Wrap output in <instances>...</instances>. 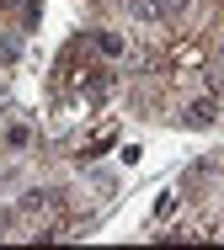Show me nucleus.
Here are the masks:
<instances>
[{
  "label": "nucleus",
  "instance_id": "nucleus-1",
  "mask_svg": "<svg viewBox=\"0 0 224 250\" xmlns=\"http://www.w3.org/2000/svg\"><path fill=\"white\" fill-rule=\"evenodd\" d=\"M38 16H43V11H38V0H0V21H5V27H16V32H32V27H38Z\"/></svg>",
  "mask_w": 224,
  "mask_h": 250
},
{
  "label": "nucleus",
  "instance_id": "nucleus-2",
  "mask_svg": "<svg viewBox=\"0 0 224 250\" xmlns=\"http://www.w3.org/2000/svg\"><path fill=\"white\" fill-rule=\"evenodd\" d=\"M32 139H38V128H32L27 117H5V123H0V144H5L11 154H27Z\"/></svg>",
  "mask_w": 224,
  "mask_h": 250
}]
</instances>
